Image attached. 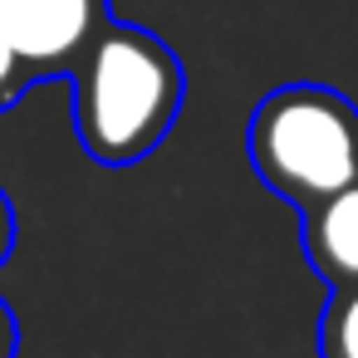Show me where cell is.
<instances>
[{
  "instance_id": "cell-1",
  "label": "cell",
  "mask_w": 358,
  "mask_h": 358,
  "mask_svg": "<svg viewBox=\"0 0 358 358\" xmlns=\"http://www.w3.org/2000/svg\"><path fill=\"white\" fill-rule=\"evenodd\" d=\"M69 79L79 143L103 167H128L148 157L172 133L187 99V74L177 55L152 30L123 20H108L94 35Z\"/></svg>"
},
{
  "instance_id": "cell-2",
  "label": "cell",
  "mask_w": 358,
  "mask_h": 358,
  "mask_svg": "<svg viewBox=\"0 0 358 358\" xmlns=\"http://www.w3.org/2000/svg\"><path fill=\"white\" fill-rule=\"evenodd\" d=\"M255 177L289 206L358 182V103L329 84L270 89L245 128Z\"/></svg>"
},
{
  "instance_id": "cell-3",
  "label": "cell",
  "mask_w": 358,
  "mask_h": 358,
  "mask_svg": "<svg viewBox=\"0 0 358 358\" xmlns=\"http://www.w3.org/2000/svg\"><path fill=\"white\" fill-rule=\"evenodd\" d=\"M108 20V0H0V25L10 30L35 79L69 74Z\"/></svg>"
},
{
  "instance_id": "cell-4",
  "label": "cell",
  "mask_w": 358,
  "mask_h": 358,
  "mask_svg": "<svg viewBox=\"0 0 358 358\" xmlns=\"http://www.w3.org/2000/svg\"><path fill=\"white\" fill-rule=\"evenodd\" d=\"M299 241L324 285H358V182L299 206Z\"/></svg>"
},
{
  "instance_id": "cell-5",
  "label": "cell",
  "mask_w": 358,
  "mask_h": 358,
  "mask_svg": "<svg viewBox=\"0 0 358 358\" xmlns=\"http://www.w3.org/2000/svg\"><path fill=\"white\" fill-rule=\"evenodd\" d=\"M319 358H358V285H329L319 309Z\"/></svg>"
},
{
  "instance_id": "cell-6",
  "label": "cell",
  "mask_w": 358,
  "mask_h": 358,
  "mask_svg": "<svg viewBox=\"0 0 358 358\" xmlns=\"http://www.w3.org/2000/svg\"><path fill=\"white\" fill-rule=\"evenodd\" d=\"M35 84V69L25 64V55L15 50V40H10V30L0 25V113L6 108H15L20 99H25V89Z\"/></svg>"
},
{
  "instance_id": "cell-7",
  "label": "cell",
  "mask_w": 358,
  "mask_h": 358,
  "mask_svg": "<svg viewBox=\"0 0 358 358\" xmlns=\"http://www.w3.org/2000/svg\"><path fill=\"white\" fill-rule=\"evenodd\" d=\"M15 343H20V334H15V314H10L6 299H0V358H15Z\"/></svg>"
},
{
  "instance_id": "cell-8",
  "label": "cell",
  "mask_w": 358,
  "mask_h": 358,
  "mask_svg": "<svg viewBox=\"0 0 358 358\" xmlns=\"http://www.w3.org/2000/svg\"><path fill=\"white\" fill-rule=\"evenodd\" d=\"M10 245H15V211H10V201H6V192H0V265H6V255H10Z\"/></svg>"
}]
</instances>
